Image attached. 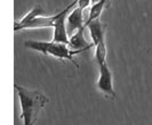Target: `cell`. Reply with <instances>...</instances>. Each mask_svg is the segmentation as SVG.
Wrapping results in <instances>:
<instances>
[{
  "label": "cell",
  "instance_id": "obj_1",
  "mask_svg": "<svg viewBox=\"0 0 152 125\" xmlns=\"http://www.w3.org/2000/svg\"><path fill=\"white\" fill-rule=\"evenodd\" d=\"M14 88L17 92L21 107L20 119L23 122V125H34L38 121L39 114L44 109L46 103H48L49 99L39 90L28 89L16 83Z\"/></svg>",
  "mask_w": 152,
  "mask_h": 125
},
{
  "label": "cell",
  "instance_id": "obj_2",
  "mask_svg": "<svg viewBox=\"0 0 152 125\" xmlns=\"http://www.w3.org/2000/svg\"><path fill=\"white\" fill-rule=\"evenodd\" d=\"M24 47L33 51L40 52L45 56H50L60 60H69L71 64L76 66V68L79 69V65L77 64L75 56L78 53H81V51L71 49L68 44L54 42V41L46 42V41H37V40H28L24 42Z\"/></svg>",
  "mask_w": 152,
  "mask_h": 125
},
{
  "label": "cell",
  "instance_id": "obj_3",
  "mask_svg": "<svg viewBox=\"0 0 152 125\" xmlns=\"http://www.w3.org/2000/svg\"><path fill=\"white\" fill-rule=\"evenodd\" d=\"M96 88L107 98H110V99L117 98V93L114 91L113 87V74L109 68L107 64L99 66V76L96 82Z\"/></svg>",
  "mask_w": 152,
  "mask_h": 125
},
{
  "label": "cell",
  "instance_id": "obj_4",
  "mask_svg": "<svg viewBox=\"0 0 152 125\" xmlns=\"http://www.w3.org/2000/svg\"><path fill=\"white\" fill-rule=\"evenodd\" d=\"M56 20V16H38L29 22L24 23L22 25H16L14 26V30L17 31H23V30H36V29H48V27H54V23Z\"/></svg>",
  "mask_w": 152,
  "mask_h": 125
},
{
  "label": "cell",
  "instance_id": "obj_5",
  "mask_svg": "<svg viewBox=\"0 0 152 125\" xmlns=\"http://www.w3.org/2000/svg\"><path fill=\"white\" fill-rule=\"evenodd\" d=\"M83 12H84V9L76 6L73 8V10L68 15V17H66V29H68L69 35L73 34L75 32L79 31V30L85 29Z\"/></svg>",
  "mask_w": 152,
  "mask_h": 125
},
{
  "label": "cell",
  "instance_id": "obj_6",
  "mask_svg": "<svg viewBox=\"0 0 152 125\" xmlns=\"http://www.w3.org/2000/svg\"><path fill=\"white\" fill-rule=\"evenodd\" d=\"M86 27L89 31V35L91 39V43L93 47L97 46V44L105 40V32H107V25L104 23H102L99 21V18L91 21V23H88L86 25Z\"/></svg>",
  "mask_w": 152,
  "mask_h": 125
},
{
  "label": "cell",
  "instance_id": "obj_7",
  "mask_svg": "<svg viewBox=\"0 0 152 125\" xmlns=\"http://www.w3.org/2000/svg\"><path fill=\"white\" fill-rule=\"evenodd\" d=\"M84 32H85V29H81L70 35V43H69V47H70L71 49L77 50V51L84 52V51H86V50H89L91 47H93V43H91V42H88V41L86 40Z\"/></svg>",
  "mask_w": 152,
  "mask_h": 125
},
{
  "label": "cell",
  "instance_id": "obj_8",
  "mask_svg": "<svg viewBox=\"0 0 152 125\" xmlns=\"http://www.w3.org/2000/svg\"><path fill=\"white\" fill-rule=\"evenodd\" d=\"M110 4V0H99V2L96 4H93L91 7V10H89V15H88V18L85 23V27L88 23H91V21H95L99 18L101 14L103 13V10L107 8V6H109Z\"/></svg>",
  "mask_w": 152,
  "mask_h": 125
},
{
  "label": "cell",
  "instance_id": "obj_9",
  "mask_svg": "<svg viewBox=\"0 0 152 125\" xmlns=\"http://www.w3.org/2000/svg\"><path fill=\"white\" fill-rule=\"evenodd\" d=\"M94 48H95V61L97 63L99 67L104 65V64H107V42H105V40L101 41Z\"/></svg>",
  "mask_w": 152,
  "mask_h": 125
},
{
  "label": "cell",
  "instance_id": "obj_10",
  "mask_svg": "<svg viewBox=\"0 0 152 125\" xmlns=\"http://www.w3.org/2000/svg\"><path fill=\"white\" fill-rule=\"evenodd\" d=\"M44 14H45V10L42 9V7H40V6H36V7L32 8L28 14L24 15L18 22H15L14 26H16V25H22V24L29 22V21L33 20V18H36V17H38V16H42Z\"/></svg>",
  "mask_w": 152,
  "mask_h": 125
},
{
  "label": "cell",
  "instance_id": "obj_11",
  "mask_svg": "<svg viewBox=\"0 0 152 125\" xmlns=\"http://www.w3.org/2000/svg\"><path fill=\"white\" fill-rule=\"evenodd\" d=\"M91 4V0H77V6L79 8H81V9L87 8Z\"/></svg>",
  "mask_w": 152,
  "mask_h": 125
},
{
  "label": "cell",
  "instance_id": "obj_12",
  "mask_svg": "<svg viewBox=\"0 0 152 125\" xmlns=\"http://www.w3.org/2000/svg\"><path fill=\"white\" fill-rule=\"evenodd\" d=\"M91 5H93V4H96V2H99V0H91Z\"/></svg>",
  "mask_w": 152,
  "mask_h": 125
}]
</instances>
